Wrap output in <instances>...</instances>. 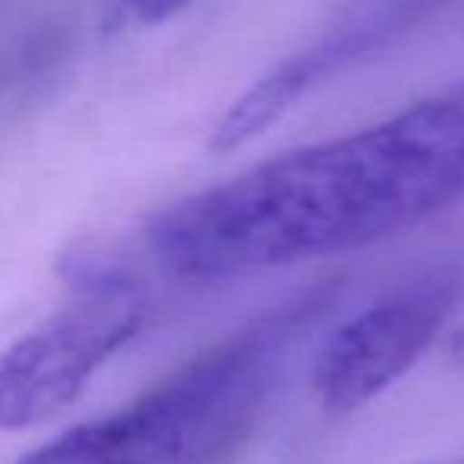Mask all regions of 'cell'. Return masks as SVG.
I'll use <instances>...</instances> for the list:
<instances>
[{"label": "cell", "mask_w": 464, "mask_h": 464, "mask_svg": "<svg viewBox=\"0 0 464 464\" xmlns=\"http://www.w3.org/2000/svg\"><path fill=\"white\" fill-rule=\"evenodd\" d=\"M464 200V86L379 124L277 153L169 204L147 246L191 284L369 248Z\"/></svg>", "instance_id": "1"}, {"label": "cell", "mask_w": 464, "mask_h": 464, "mask_svg": "<svg viewBox=\"0 0 464 464\" xmlns=\"http://www.w3.org/2000/svg\"><path fill=\"white\" fill-rule=\"evenodd\" d=\"M331 293L309 290L255 318L130 404L61 432L16 464H226L258 420L280 353Z\"/></svg>", "instance_id": "2"}, {"label": "cell", "mask_w": 464, "mask_h": 464, "mask_svg": "<svg viewBox=\"0 0 464 464\" xmlns=\"http://www.w3.org/2000/svg\"><path fill=\"white\" fill-rule=\"evenodd\" d=\"M147 312L137 280L83 271L71 303L0 353V430H29L67 411L92 375L134 341Z\"/></svg>", "instance_id": "3"}, {"label": "cell", "mask_w": 464, "mask_h": 464, "mask_svg": "<svg viewBox=\"0 0 464 464\" xmlns=\"http://www.w3.org/2000/svg\"><path fill=\"white\" fill-rule=\"evenodd\" d=\"M458 299L461 274L436 267L347 318L312 366V388L324 411L353 413L398 385L439 341Z\"/></svg>", "instance_id": "4"}, {"label": "cell", "mask_w": 464, "mask_h": 464, "mask_svg": "<svg viewBox=\"0 0 464 464\" xmlns=\"http://www.w3.org/2000/svg\"><path fill=\"white\" fill-rule=\"evenodd\" d=\"M328 67L331 54L324 52V45L280 61L274 71H267L261 80H255L226 109V115L219 118L210 134V153H232V150L246 147L255 137H261L267 128H274Z\"/></svg>", "instance_id": "5"}, {"label": "cell", "mask_w": 464, "mask_h": 464, "mask_svg": "<svg viewBox=\"0 0 464 464\" xmlns=\"http://www.w3.org/2000/svg\"><path fill=\"white\" fill-rule=\"evenodd\" d=\"M137 23L143 26H160V23L175 20L179 14H185L194 0H124Z\"/></svg>", "instance_id": "6"}, {"label": "cell", "mask_w": 464, "mask_h": 464, "mask_svg": "<svg viewBox=\"0 0 464 464\" xmlns=\"http://www.w3.org/2000/svg\"><path fill=\"white\" fill-rule=\"evenodd\" d=\"M449 464H464V461H449Z\"/></svg>", "instance_id": "7"}]
</instances>
